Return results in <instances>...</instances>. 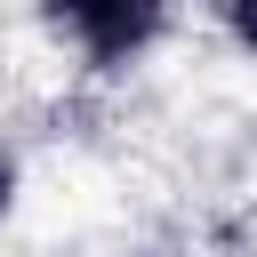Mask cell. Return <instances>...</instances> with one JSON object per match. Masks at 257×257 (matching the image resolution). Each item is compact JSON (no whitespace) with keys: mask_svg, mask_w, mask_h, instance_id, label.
Returning a JSON list of instances; mask_svg holds the SVG:
<instances>
[{"mask_svg":"<svg viewBox=\"0 0 257 257\" xmlns=\"http://www.w3.org/2000/svg\"><path fill=\"white\" fill-rule=\"evenodd\" d=\"M48 16L72 32L88 64H128L161 32V0H48Z\"/></svg>","mask_w":257,"mask_h":257,"instance_id":"6da1fadb","label":"cell"},{"mask_svg":"<svg viewBox=\"0 0 257 257\" xmlns=\"http://www.w3.org/2000/svg\"><path fill=\"white\" fill-rule=\"evenodd\" d=\"M8 193H16V161H8V145H0V209H8Z\"/></svg>","mask_w":257,"mask_h":257,"instance_id":"3957f363","label":"cell"},{"mask_svg":"<svg viewBox=\"0 0 257 257\" xmlns=\"http://www.w3.org/2000/svg\"><path fill=\"white\" fill-rule=\"evenodd\" d=\"M217 8H225V24H233L249 48H257V0H217Z\"/></svg>","mask_w":257,"mask_h":257,"instance_id":"7a4b0ae2","label":"cell"}]
</instances>
